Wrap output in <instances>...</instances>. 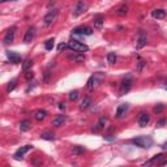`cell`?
<instances>
[{
	"mask_svg": "<svg viewBox=\"0 0 167 167\" xmlns=\"http://www.w3.org/2000/svg\"><path fill=\"white\" fill-rule=\"evenodd\" d=\"M131 142L135 144L136 146H140V148H144V149H149L153 145V138L150 136H140V137L132 138Z\"/></svg>",
	"mask_w": 167,
	"mask_h": 167,
	"instance_id": "6da1fadb",
	"label": "cell"
},
{
	"mask_svg": "<svg viewBox=\"0 0 167 167\" xmlns=\"http://www.w3.org/2000/svg\"><path fill=\"white\" fill-rule=\"evenodd\" d=\"M68 48H71V50H73L75 52H80V54H84V52H86L88 50H89V47L86 46V44H84V43H81V42H79V41H71L69 43H68Z\"/></svg>",
	"mask_w": 167,
	"mask_h": 167,
	"instance_id": "7a4b0ae2",
	"label": "cell"
},
{
	"mask_svg": "<svg viewBox=\"0 0 167 167\" xmlns=\"http://www.w3.org/2000/svg\"><path fill=\"white\" fill-rule=\"evenodd\" d=\"M58 16H59V9L55 8V9H52V10H50V12L43 17V25H44V26H50L54 21H56Z\"/></svg>",
	"mask_w": 167,
	"mask_h": 167,
	"instance_id": "3957f363",
	"label": "cell"
},
{
	"mask_svg": "<svg viewBox=\"0 0 167 167\" xmlns=\"http://www.w3.org/2000/svg\"><path fill=\"white\" fill-rule=\"evenodd\" d=\"M167 163V157L165 154H157L149 161V162L144 163V166H149V165H166Z\"/></svg>",
	"mask_w": 167,
	"mask_h": 167,
	"instance_id": "277c9868",
	"label": "cell"
},
{
	"mask_svg": "<svg viewBox=\"0 0 167 167\" xmlns=\"http://www.w3.org/2000/svg\"><path fill=\"white\" fill-rule=\"evenodd\" d=\"M85 10H86V3L84 2V0H79V2L76 3V5H75L72 14H73V17H79V16H81Z\"/></svg>",
	"mask_w": 167,
	"mask_h": 167,
	"instance_id": "5b68a950",
	"label": "cell"
},
{
	"mask_svg": "<svg viewBox=\"0 0 167 167\" xmlns=\"http://www.w3.org/2000/svg\"><path fill=\"white\" fill-rule=\"evenodd\" d=\"M132 88V80L131 79H127L121 82L120 89H119V96H124L125 93L129 92V89Z\"/></svg>",
	"mask_w": 167,
	"mask_h": 167,
	"instance_id": "8992f818",
	"label": "cell"
},
{
	"mask_svg": "<svg viewBox=\"0 0 167 167\" xmlns=\"http://www.w3.org/2000/svg\"><path fill=\"white\" fill-rule=\"evenodd\" d=\"M146 41H148L146 33L144 30H140V31H138V37H137V43H136L137 48H142L146 44Z\"/></svg>",
	"mask_w": 167,
	"mask_h": 167,
	"instance_id": "52a82bcc",
	"label": "cell"
},
{
	"mask_svg": "<svg viewBox=\"0 0 167 167\" xmlns=\"http://www.w3.org/2000/svg\"><path fill=\"white\" fill-rule=\"evenodd\" d=\"M34 37H35V27L31 26L25 33V35H24V43H30L33 39H34Z\"/></svg>",
	"mask_w": 167,
	"mask_h": 167,
	"instance_id": "ba28073f",
	"label": "cell"
},
{
	"mask_svg": "<svg viewBox=\"0 0 167 167\" xmlns=\"http://www.w3.org/2000/svg\"><path fill=\"white\" fill-rule=\"evenodd\" d=\"M73 34H80V35H92L93 34V30L88 26H80V27H76L73 30Z\"/></svg>",
	"mask_w": 167,
	"mask_h": 167,
	"instance_id": "9c48e42d",
	"label": "cell"
},
{
	"mask_svg": "<svg viewBox=\"0 0 167 167\" xmlns=\"http://www.w3.org/2000/svg\"><path fill=\"white\" fill-rule=\"evenodd\" d=\"M33 149V146L31 145H25V146H21L17 152L14 153V158L16 159H20V158H22L24 155L27 153V152H30V150Z\"/></svg>",
	"mask_w": 167,
	"mask_h": 167,
	"instance_id": "30bf717a",
	"label": "cell"
},
{
	"mask_svg": "<svg viewBox=\"0 0 167 167\" xmlns=\"http://www.w3.org/2000/svg\"><path fill=\"white\" fill-rule=\"evenodd\" d=\"M14 27H10V29L7 30V33H5V35H4V43L5 44H9V43H12L13 39H14Z\"/></svg>",
	"mask_w": 167,
	"mask_h": 167,
	"instance_id": "8fae6325",
	"label": "cell"
},
{
	"mask_svg": "<svg viewBox=\"0 0 167 167\" xmlns=\"http://www.w3.org/2000/svg\"><path fill=\"white\" fill-rule=\"evenodd\" d=\"M137 121H138V124H140V127H146L150 121V116L146 112H141L140 115H138Z\"/></svg>",
	"mask_w": 167,
	"mask_h": 167,
	"instance_id": "7c38bea8",
	"label": "cell"
},
{
	"mask_svg": "<svg viewBox=\"0 0 167 167\" xmlns=\"http://www.w3.org/2000/svg\"><path fill=\"white\" fill-rule=\"evenodd\" d=\"M7 56L10 60V63L13 64H18L21 62V56L17 52H13V51H7Z\"/></svg>",
	"mask_w": 167,
	"mask_h": 167,
	"instance_id": "4fadbf2b",
	"label": "cell"
},
{
	"mask_svg": "<svg viewBox=\"0 0 167 167\" xmlns=\"http://www.w3.org/2000/svg\"><path fill=\"white\" fill-rule=\"evenodd\" d=\"M128 108H129L128 103H121L118 107V110H116V116H118V118H123V116L125 115V112L128 111Z\"/></svg>",
	"mask_w": 167,
	"mask_h": 167,
	"instance_id": "5bb4252c",
	"label": "cell"
},
{
	"mask_svg": "<svg viewBox=\"0 0 167 167\" xmlns=\"http://www.w3.org/2000/svg\"><path fill=\"white\" fill-rule=\"evenodd\" d=\"M65 121H67L65 115H59V116H56V118L52 120V125L54 127H62Z\"/></svg>",
	"mask_w": 167,
	"mask_h": 167,
	"instance_id": "9a60e30c",
	"label": "cell"
},
{
	"mask_svg": "<svg viewBox=\"0 0 167 167\" xmlns=\"http://www.w3.org/2000/svg\"><path fill=\"white\" fill-rule=\"evenodd\" d=\"M97 84H98V76L94 75L88 80V89L89 90H93V89L97 86Z\"/></svg>",
	"mask_w": 167,
	"mask_h": 167,
	"instance_id": "2e32d148",
	"label": "cell"
},
{
	"mask_svg": "<svg viewBox=\"0 0 167 167\" xmlns=\"http://www.w3.org/2000/svg\"><path fill=\"white\" fill-rule=\"evenodd\" d=\"M152 16H153V18H165L166 17V10L163 9H154L153 12H152Z\"/></svg>",
	"mask_w": 167,
	"mask_h": 167,
	"instance_id": "e0dca14e",
	"label": "cell"
},
{
	"mask_svg": "<svg viewBox=\"0 0 167 167\" xmlns=\"http://www.w3.org/2000/svg\"><path fill=\"white\" fill-rule=\"evenodd\" d=\"M93 22H94V27H97V29H101L102 25H103V22H104L103 16H101V14L96 16V17H94V20H93Z\"/></svg>",
	"mask_w": 167,
	"mask_h": 167,
	"instance_id": "ac0fdd59",
	"label": "cell"
},
{
	"mask_svg": "<svg viewBox=\"0 0 167 167\" xmlns=\"http://www.w3.org/2000/svg\"><path fill=\"white\" fill-rule=\"evenodd\" d=\"M47 116V111H44V110H38L37 112L34 114V118L38 120V121H41V120H43L44 118Z\"/></svg>",
	"mask_w": 167,
	"mask_h": 167,
	"instance_id": "d6986e66",
	"label": "cell"
},
{
	"mask_svg": "<svg viewBox=\"0 0 167 167\" xmlns=\"http://www.w3.org/2000/svg\"><path fill=\"white\" fill-rule=\"evenodd\" d=\"M90 104H92V99L89 98V97H86V98H84V101L81 102L80 108H81V110H86V108L90 107Z\"/></svg>",
	"mask_w": 167,
	"mask_h": 167,
	"instance_id": "ffe728a7",
	"label": "cell"
},
{
	"mask_svg": "<svg viewBox=\"0 0 167 167\" xmlns=\"http://www.w3.org/2000/svg\"><path fill=\"white\" fill-rule=\"evenodd\" d=\"M104 124H106V118H101V119H99V121H98V123H97V125L96 127H94V132H98V131H101L102 129V128L104 127Z\"/></svg>",
	"mask_w": 167,
	"mask_h": 167,
	"instance_id": "44dd1931",
	"label": "cell"
},
{
	"mask_svg": "<svg viewBox=\"0 0 167 167\" xmlns=\"http://www.w3.org/2000/svg\"><path fill=\"white\" fill-rule=\"evenodd\" d=\"M41 137L43 138V140H48V141H52V140H55L54 133H51V132H43L42 135H41Z\"/></svg>",
	"mask_w": 167,
	"mask_h": 167,
	"instance_id": "7402d4cb",
	"label": "cell"
},
{
	"mask_svg": "<svg viewBox=\"0 0 167 167\" xmlns=\"http://www.w3.org/2000/svg\"><path fill=\"white\" fill-rule=\"evenodd\" d=\"M30 128V121L29 120H24V121H21V124H20V129L21 132H25L27 131Z\"/></svg>",
	"mask_w": 167,
	"mask_h": 167,
	"instance_id": "603a6c76",
	"label": "cell"
},
{
	"mask_svg": "<svg viewBox=\"0 0 167 167\" xmlns=\"http://www.w3.org/2000/svg\"><path fill=\"white\" fill-rule=\"evenodd\" d=\"M54 44H55L54 38L52 39H48V41H46V43H44V48H46L47 51H51V50L54 48Z\"/></svg>",
	"mask_w": 167,
	"mask_h": 167,
	"instance_id": "cb8c5ba5",
	"label": "cell"
},
{
	"mask_svg": "<svg viewBox=\"0 0 167 167\" xmlns=\"http://www.w3.org/2000/svg\"><path fill=\"white\" fill-rule=\"evenodd\" d=\"M33 65V60H30V59H26L24 63H22V69L24 71H27L30 68V67Z\"/></svg>",
	"mask_w": 167,
	"mask_h": 167,
	"instance_id": "d4e9b609",
	"label": "cell"
},
{
	"mask_svg": "<svg viewBox=\"0 0 167 167\" xmlns=\"http://www.w3.org/2000/svg\"><path fill=\"white\" fill-rule=\"evenodd\" d=\"M127 13H128V7H127V5H123V7H120L119 10H118V14L121 16V17H123V16H125Z\"/></svg>",
	"mask_w": 167,
	"mask_h": 167,
	"instance_id": "484cf974",
	"label": "cell"
},
{
	"mask_svg": "<svg viewBox=\"0 0 167 167\" xmlns=\"http://www.w3.org/2000/svg\"><path fill=\"white\" fill-rule=\"evenodd\" d=\"M107 62H108L110 64H114V63L116 62V55H115L114 52H110V54L107 55Z\"/></svg>",
	"mask_w": 167,
	"mask_h": 167,
	"instance_id": "4316f807",
	"label": "cell"
},
{
	"mask_svg": "<svg viewBox=\"0 0 167 167\" xmlns=\"http://www.w3.org/2000/svg\"><path fill=\"white\" fill-rule=\"evenodd\" d=\"M69 59H72V60H76V62H82V60H85V56H84V55H72V56H69Z\"/></svg>",
	"mask_w": 167,
	"mask_h": 167,
	"instance_id": "83f0119b",
	"label": "cell"
},
{
	"mask_svg": "<svg viewBox=\"0 0 167 167\" xmlns=\"http://www.w3.org/2000/svg\"><path fill=\"white\" fill-rule=\"evenodd\" d=\"M77 98H79V92L77 90H73L69 93V99L71 101H77Z\"/></svg>",
	"mask_w": 167,
	"mask_h": 167,
	"instance_id": "f1b7e54d",
	"label": "cell"
},
{
	"mask_svg": "<svg viewBox=\"0 0 167 167\" xmlns=\"http://www.w3.org/2000/svg\"><path fill=\"white\" fill-rule=\"evenodd\" d=\"M84 152H85V149H84L82 146H75L73 148V153L75 154H82Z\"/></svg>",
	"mask_w": 167,
	"mask_h": 167,
	"instance_id": "f546056e",
	"label": "cell"
},
{
	"mask_svg": "<svg viewBox=\"0 0 167 167\" xmlns=\"http://www.w3.org/2000/svg\"><path fill=\"white\" fill-rule=\"evenodd\" d=\"M14 88H16V80H12V81H10V82L8 84V88H7V90H8V92H12Z\"/></svg>",
	"mask_w": 167,
	"mask_h": 167,
	"instance_id": "4dcf8cb0",
	"label": "cell"
},
{
	"mask_svg": "<svg viewBox=\"0 0 167 167\" xmlns=\"http://www.w3.org/2000/svg\"><path fill=\"white\" fill-rule=\"evenodd\" d=\"M33 77H34V73H33L31 71H25V79L26 80H31Z\"/></svg>",
	"mask_w": 167,
	"mask_h": 167,
	"instance_id": "1f68e13d",
	"label": "cell"
},
{
	"mask_svg": "<svg viewBox=\"0 0 167 167\" xmlns=\"http://www.w3.org/2000/svg\"><path fill=\"white\" fill-rule=\"evenodd\" d=\"M162 110H163V104H159L158 107H155V108H154V112L159 114V112H161V111H162Z\"/></svg>",
	"mask_w": 167,
	"mask_h": 167,
	"instance_id": "d6a6232c",
	"label": "cell"
},
{
	"mask_svg": "<svg viewBox=\"0 0 167 167\" xmlns=\"http://www.w3.org/2000/svg\"><path fill=\"white\" fill-rule=\"evenodd\" d=\"M67 47H68V44H64V43H60L59 46H58V50L59 51H62V50H65Z\"/></svg>",
	"mask_w": 167,
	"mask_h": 167,
	"instance_id": "836d02e7",
	"label": "cell"
},
{
	"mask_svg": "<svg viewBox=\"0 0 167 167\" xmlns=\"http://www.w3.org/2000/svg\"><path fill=\"white\" fill-rule=\"evenodd\" d=\"M165 124H166V119H161L157 123V127H163Z\"/></svg>",
	"mask_w": 167,
	"mask_h": 167,
	"instance_id": "e575fe53",
	"label": "cell"
},
{
	"mask_svg": "<svg viewBox=\"0 0 167 167\" xmlns=\"http://www.w3.org/2000/svg\"><path fill=\"white\" fill-rule=\"evenodd\" d=\"M144 65H145V62H142V60H140V62H138V68H137V71H141Z\"/></svg>",
	"mask_w": 167,
	"mask_h": 167,
	"instance_id": "d590c367",
	"label": "cell"
},
{
	"mask_svg": "<svg viewBox=\"0 0 167 167\" xmlns=\"http://www.w3.org/2000/svg\"><path fill=\"white\" fill-rule=\"evenodd\" d=\"M59 107L62 108V110H64V107H65V106H64V103H60V106H59Z\"/></svg>",
	"mask_w": 167,
	"mask_h": 167,
	"instance_id": "8d00e7d4",
	"label": "cell"
},
{
	"mask_svg": "<svg viewBox=\"0 0 167 167\" xmlns=\"http://www.w3.org/2000/svg\"><path fill=\"white\" fill-rule=\"evenodd\" d=\"M162 149H167V142H165L163 145H162Z\"/></svg>",
	"mask_w": 167,
	"mask_h": 167,
	"instance_id": "74e56055",
	"label": "cell"
},
{
	"mask_svg": "<svg viewBox=\"0 0 167 167\" xmlns=\"http://www.w3.org/2000/svg\"><path fill=\"white\" fill-rule=\"evenodd\" d=\"M166 89H167V84H166Z\"/></svg>",
	"mask_w": 167,
	"mask_h": 167,
	"instance_id": "f35d334b",
	"label": "cell"
}]
</instances>
